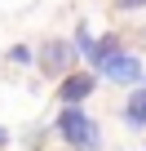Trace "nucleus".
I'll use <instances>...</instances> for the list:
<instances>
[{
	"label": "nucleus",
	"instance_id": "2",
	"mask_svg": "<svg viewBox=\"0 0 146 151\" xmlns=\"http://www.w3.org/2000/svg\"><path fill=\"white\" fill-rule=\"evenodd\" d=\"M75 58H80V49H75V40H62V36H49L44 45H40V53H36V67L44 71V76H62L75 67Z\"/></svg>",
	"mask_w": 146,
	"mask_h": 151
},
{
	"label": "nucleus",
	"instance_id": "8",
	"mask_svg": "<svg viewBox=\"0 0 146 151\" xmlns=\"http://www.w3.org/2000/svg\"><path fill=\"white\" fill-rule=\"evenodd\" d=\"M9 62L31 67V62H36V49H31V45H9Z\"/></svg>",
	"mask_w": 146,
	"mask_h": 151
},
{
	"label": "nucleus",
	"instance_id": "5",
	"mask_svg": "<svg viewBox=\"0 0 146 151\" xmlns=\"http://www.w3.org/2000/svg\"><path fill=\"white\" fill-rule=\"evenodd\" d=\"M120 116H124V124H128L133 133H142V129H146V80H142V85H133V93L124 98Z\"/></svg>",
	"mask_w": 146,
	"mask_h": 151
},
{
	"label": "nucleus",
	"instance_id": "6",
	"mask_svg": "<svg viewBox=\"0 0 146 151\" xmlns=\"http://www.w3.org/2000/svg\"><path fill=\"white\" fill-rule=\"evenodd\" d=\"M120 49H124V40H120V31H106V36H98V45H93V53H89L84 62H89V67L98 71V67H102V62H106L111 53H120Z\"/></svg>",
	"mask_w": 146,
	"mask_h": 151
},
{
	"label": "nucleus",
	"instance_id": "1",
	"mask_svg": "<svg viewBox=\"0 0 146 151\" xmlns=\"http://www.w3.org/2000/svg\"><path fill=\"white\" fill-rule=\"evenodd\" d=\"M58 138L71 147V151H102V124L84 111V102H66L53 120Z\"/></svg>",
	"mask_w": 146,
	"mask_h": 151
},
{
	"label": "nucleus",
	"instance_id": "9",
	"mask_svg": "<svg viewBox=\"0 0 146 151\" xmlns=\"http://www.w3.org/2000/svg\"><path fill=\"white\" fill-rule=\"evenodd\" d=\"M111 5H115L120 14H137V9H146V0H111Z\"/></svg>",
	"mask_w": 146,
	"mask_h": 151
},
{
	"label": "nucleus",
	"instance_id": "3",
	"mask_svg": "<svg viewBox=\"0 0 146 151\" xmlns=\"http://www.w3.org/2000/svg\"><path fill=\"white\" fill-rule=\"evenodd\" d=\"M98 71H102V80H111V85H128V89L146 80V67H142V58H137L133 49H120V53H111V58H106Z\"/></svg>",
	"mask_w": 146,
	"mask_h": 151
},
{
	"label": "nucleus",
	"instance_id": "4",
	"mask_svg": "<svg viewBox=\"0 0 146 151\" xmlns=\"http://www.w3.org/2000/svg\"><path fill=\"white\" fill-rule=\"evenodd\" d=\"M98 76L102 71H66L62 80H58V107H66V102H89L93 98V89H98Z\"/></svg>",
	"mask_w": 146,
	"mask_h": 151
},
{
	"label": "nucleus",
	"instance_id": "10",
	"mask_svg": "<svg viewBox=\"0 0 146 151\" xmlns=\"http://www.w3.org/2000/svg\"><path fill=\"white\" fill-rule=\"evenodd\" d=\"M0 147H9V133H5V129H0Z\"/></svg>",
	"mask_w": 146,
	"mask_h": 151
},
{
	"label": "nucleus",
	"instance_id": "7",
	"mask_svg": "<svg viewBox=\"0 0 146 151\" xmlns=\"http://www.w3.org/2000/svg\"><path fill=\"white\" fill-rule=\"evenodd\" d=\"M71 40H75V49H80V58H89V53H93V45H98V40H93V31H89L84 22L75 27V36H71Z\"/></svg>",
	"mask_w": 146,
	"mask_h": 151
},
{
	"label": "nucleus",
	"instance_id": "11",
	"mask_svg": "<svg viewBox=\"0 0 146 151\" xmlns=\"http://www.w3.org/2000/svg\"><path fill=\"white\" fill-rule=\"evenodd\" d=\"M142 40H146V27H142Z\"/></svg>",
	"mask_w": 146,
	"mask_h": 151
}]
</instances>
